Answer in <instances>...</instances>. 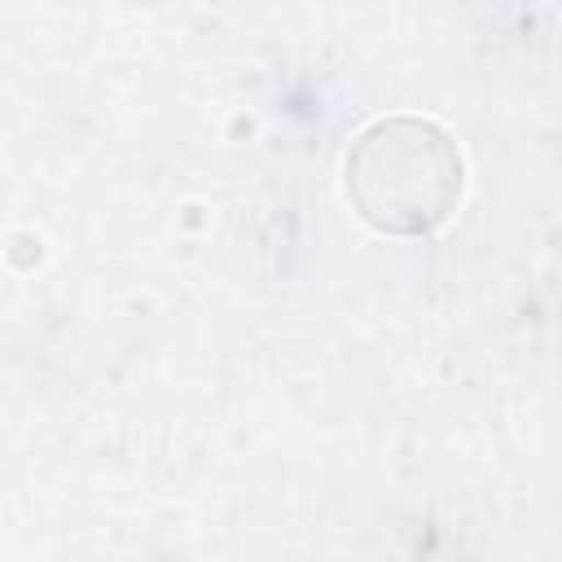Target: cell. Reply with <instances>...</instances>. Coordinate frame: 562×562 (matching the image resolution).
<instances>
[{
  "instance_id": "1",
  "label": "cell",
  "mask_w": 562,
  "mask_h": 562,
  "mask_svg": "<svg viewBox=\"0 0 562 562\" xmlns=\"http://www.w3.org/2000/svg\"><path fill=\"white\" fill-rule=\"evenodd\" d=\"M347 198L378 233L422 237L457 211L461 154L430 119H378L347 149Z\"/></svg>"
}]
</instances>
